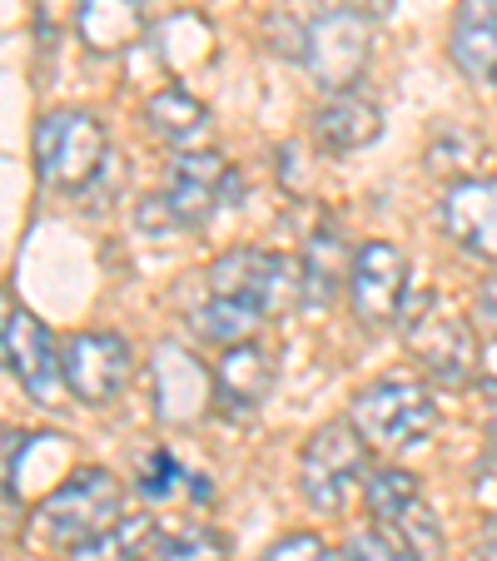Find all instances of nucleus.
<instances>
[{
    "instance_id": "9d476101",
    "label": "nucleus",
    "mask_w": 497,
    "mask_h": 561,
    "mask_svg": "<svg viewBox=\"0 0 497 561\" xmlns=\"http://www.w3.org/2000/svg\"><path fill=\"white\" fill-rule=\"evenodd\" d=\"M170 209L180 214V224H204L210 214H219L224 204L239 199V170L214 149H184L170 164V190H165Z\"/></svg>"
},
{
    "instance_id": "9b49d317",
    "label": "nucleus",
    "mask_w": 497,
    "mask_h": 561,
    "mask_svg": "<svg viewBox=\"0 0 497 561\" xmlns=\"http://www.w3.org/2000/svg\"><path fill=\"white\" fill-rule=\"evenodd\" d=\"M5 363L21 378V388L31 392L35 403H60L65 388V348H55L50 329L35 313L11 308L5 313Z\"/></svg>"
},
{
    "instance_id": "7ed1b4c3",
    "label": "nucleus",
    "mask_w": 497,
    "mask_h": 561,
    "mask_svg": "<svg viewBox=\"0 0 497 561\" xmlns=\"http://www.w3.org/2000/svg\"><path fill=\"white\" fill-rule=\"evenodd\" d=\"M31 149L41 180L50 190L75 194L86 190L100 174V164H105V125L95 115H86V110H55V115H45L35 125Z\"/></svg>"
},
{
    "instance_id": "39448f33",
    "label": "nucleus",
    "mask_w": 497,
    "mask_h": 561,
    "mask_svg": "<svg viewBox=\"0 0 497 561\" xmlns=\"http://www.w3.org/2000/svg\"><path fill=\"white\" fill-rule=\"evenodd\" d=\"M120 482L105 472V467H86V472H75L70 482L50 492L41 502V531L50 547H80L90 541L95 531H105L110 522L120 517Z\"/></svg>"
},
{
    "instance_id": "b1692460",
    "label": "nucleus",
    "mask_w": 497,
    "mask_h": 561,
    "mask_svg": "<svg viewBox=\"0 0 497 561\" xmlns=\"http://www.w3.org/2000/svg\"><path fill=\"white\" fill-rule=\"evenodd\" d=\"M159 561H229V537L214 527H190L174 541H165Z\"/></svg>"
},
{
    "instance_id": "ddd939ff",
    "label": "nucleus",
    "mask_w": 497,
    "mask_h": 561,
    "mask_svg": "<svg viewBox=\"0 0 497 561\" xmlns=\"http://www.w3.org/2000/svg\"><path fill=\"white\" fill-rule=\"evenodd\" d=\"M274 392V358L259 348L255 339L234 343L219 353V368H214V398L229 417H249L264 408V398Z\"/></svg>"
},
{
    "instance_id": "423d86ee",
    "label": "nucleus",
    "mask_w": 497,
    "mask_h": 561,
    "mask_svg": "<svg viewBox=\"0 0 497 561\" xmlns=\"http://www.w3.org/2000/svg\"><path fill=\"white\" fill-rule=\"evenodd\" d=\"M373 55V15L339 5V11H318L308 25V45H304V70L314 75V85L334 90H353V80L363 75Z\"/></svg>"
},
{
    "instance_id": "4be33fe9",
    "label": "nucleus",
    "mask_w": 497,
    "mask_h": 561,
    "mask_svg": "<svg viewBox=\"0 0 497 561\" xmlns=\"http://www.w3.org/2000/svg\"><path fill=\"white\" fill-rule=\"evenodd\" d=\"M259 318H264V313L234 304V298H210V304L194 308L190 323H194V333H200V339L219 343V348H234V343H249V339H255Z\"/></svg>"
},
{
    "instance_id": "cd10ccee",
    "label": "nucleus",
    "mask_w": 497,
    "mask_h": 561,
    "mask_svg": "<svg viewBox=\"0 0 497 561\" xmlns=\"http://www.w3.org/2000/svg\"><path fill=\"white\" fill-rule=\"evenodd\" d=\"M184 488V467L174 462L170 453H149L145 472H139V492L145 497H170V492Z\"/></svg>"
},
{
    "instance_id": "c756f323",
    "label": "nucleus",
    "mask_w": 497,
    "mask_h": 561,
    "mask_svg": "<svg viewBox=\"0 0 497 561\" xmlns=\"http://www.w3.org/2000/svg\"><path fill=\"white\" fill-rule=\"evenodd\" d=\"M477 373H483V382H487V392H497V339L483 348V363H477Z\"/></svg>"
},
{
    "instance_id": "5701e85b",
    "label": "nucleus",
    "mask_w": 497,
    "mask_h": 561,
    "mask_svg": "<svg viewBox=\"0 0 497 561\" xmlns=\"http://www.w3.org/2000/svg\"><path fill=\"white\" fill-rule=\"evenodd\" d=\"M318 11H308L304 0H284L274 15H269V35H274V50L294 55L304 60V45H308V25H314Z\"/></svg>"
},
{
    "instance_id": "2f4dec72",
    "label": "nucleus",
    "mask_w": 497,
    "mask_h": 561,
    "mask_svg": "<svg viewBox=\"0 0 497 561\" xmlns=\"http://www.w3.org/2000/svg\"><path fill=\"white\" fill-rule=\"evenodd\" d=\"M483 561H497V517L483 527Z\"/></svg>"
},
{
    "instance_id": "f3484780",
    "label": "nucleus",
    "mask_w": 497,
    "mask_h": 561,
    "mask_svg": "<svg viewBox=\"0 0 497 561\" xmlns=\"http://www.w3.org/2000/svg\"><path fill=\"white\" fill-rule=\"evenodd\" d=\"M314 135L328 154H349V149H363L383 135V110L373 105V100L343 90V95H334L314 115Z\"/></svg>"
},
{
    "instance_id": "a211bd4d",
    "label": "nucleus",
    "mask_w": 497,
    "mask_h": 561,
    "mask_svg": "<svg viewBox=\"0 0 497 561\" xmlns=\"http://www.w3.org/2000/svg\"><path fill=\"white\" fill-rule=\"evenodd\" d=\"M298 264H304V298L308 304H328V298L339 294L343 278L353 274L349 244H343V233L334 229V224H318V229L308 233Z\"/></svg>"
},
{
    "instance_id": "6e6552de",
    "label": "nucleus",
    "mask_w": 497,
    "mask_h": 561,
    "mask_svg": "<svg viewBox=\"0 0 497 561\" xmlns=\"http://www.w3.org/2000/svg\"><path fill=\"white\" fill-rule=\"evenodd\" d=\"M349 304L363 329H388V323H398L403 304H408V259H403L398 244L369 239V244L353 254Z\"/></svg>"
},
{
    "instance_id": "2eb2a0df",
    "label": "nucleus",
    "mask_w": 497,
    "mask_h": 561,
    "mask_svg": "<svg viewBox=\"0 0 497 561\" xmlns=\"http://www.w3.org/2000/svg\"><path fill=\"white\" fill-rule=\"evenodd\" d=\"M448 55H453V65L467 80L493 85L497 80V0H458Z\"/></svg>"
},
{
    "instance_id": "dca6fc26",
    "label": "nucleus",
    "mask_w": 497,
    "mask_h": 561,
    "mask_svg": "<svg viewBox=\"0 0 497 561\" xmlns=\"http://www.w3.org/2000/svg\"><path fill=\"white\" fill-rule=\"evenodd\" d=\"M75 31L90 55H120L145 35V0H80Z\"/></svg>"
},
{
    "instance_id": "f03ea898",
    "label": "nucleus",
    "mask_w": 497,
    "mask_h": 561,
    "mask_svg": "<svg viewBox=\"0 0 497 561\" xmlns=\"http://www.w3.org/2000/svg\"><path fill=\"white\" fill-rule=\"evenodd\" d=\"M408 353L418 358V368L433 373L448 388H463V382L477 378V363H483V348H477L467 318L448 304L443 294H423L408 313Z\"/></svg>"
},
{
    "instance_id": "1a4fd4ad",
    "label": "nucleus",
    "mask_w": 497,
    "mask_h": 561,
    "mask_svg": "<svg viewBox=\"0 0 497 561\" xmlns=\"http://www.w3.org/2000/svg\"><path fill=\"white\" fill-rule=\"evenodd\" d=\"M135 358L120 333H75L65 343V392L90 408H105L125 392Z\"/></svg>"
},
{
    "instance_id": "0eeeda50",
    "label": "nucleus",
    "mask_w": 497,
    "mask_h": 561,
    "mask_svg": "<svg viewBox=\"0 0 497 561\" xmlns=\"http://www.w3.org/2000/svg\"><path fill=\"white\" fill-rule=\"evenodd\" d=\"M363 467H369V443L359 437L353 423H324L308 437L304 457H298V482H304V497L318 512H339L349 502V492L363 482Z\"/></svg>"
},
{
    "instance_id": "f257e3e1",
    "label": "nucleus",
    "mask_w": 497,
    "mask_h": 561,
    "mask_svg": "<svg viewBox=\"0 0 497 561\" xmlns=\"http://www.w3.org/2000/svg\"><path fill=\"white\" fill-rule=\"evenodd\" d=\"M210 294L279 318L304 298V264L274 249H229L210 264Z\"/></svg>"
},
{
    "instance_id": "a878e982",
    "label": "nucleus",
    "mask_w": 497,
    "mask_h": 561,
    "mask_svg": "<svg viewBox=\"0 0 497 561\" xmlns=\"http://www.w3.org/2000/svg\"><path fill=\"white\" fill-rule=\"evenodd\" d=\"M343 561H413V551L388 527H373V531H353L343 541Z\"/></svg>"
},
{
    "instance_id": "7c9ffc66",
    "label": "nucleus",
    "mask_w": 497,
    "mask_h": 561,
    "mask_svg": "<svg viewBox=\"0 0 497 561\" xmlns=\"http://www.w3.org/2000/svg\"><path fill=\"white\" fill-rule=\"evenodd\" d=\"M353 11H363V15H373V21H383V15L393 11V0H349Z\"/></svg>"
},
{
    "instance_id": "20e7f679",
    "label": "nucleus",
    "mask_w": 497,
    "mask_h": 561,
    "mask_svg": "<svg viewBox=\"0 0 497 561\" xmlns=\"http://www.w3.org/2000/svg\"><path fill=\"white\" fill-rule=\"evenodd\" d=\"M349 423L359 427V437L369 447H408V443H423L438 423V408L428 398L423 382L413 378H383V382H369V388L353 398L349 408Z\"/></svg>"
},
{
    "instance_id": "f8f14e48",
    "label": "nucleus",
    "mask_w": 497,
    "mask_h": 561,
    "mask_svg": "<svg viewBox=\"0 0 497 561\" xmlns=\"http://www.w3.org/2000/svg\"><path fill=\"white\" fill-rule=\"evenodd\" d=\"M149 378H155V408L170 427H190L210 413V373L184 348L159 343L155 363H149Z\"/></svg>"
},
{
    "instance_id": "393cba45",
    "label": "nucleus",
    "mask_w": 497,
    "mask_h": 561,
    "mask_svg": "<svg viewBox=\"0 0 497 561\" xmlns=\"http://www.w3.org/2000/svg\"><path fill=\"white\" fill-rule=\"evenodd\" d=\"M477 159H483V139H477L473 129H448V135H438L433 149H428V164H433V174L473 170Z\"/></svg>"
},
{
    "instance_id": "c85d7f7f",
    "label": "nucleus",
    "mask_w": 497,
    "mask_h": 561,
    "mask_svg": "<svg viewBox=\"0 0 497 561\" xmlns=\"http://www.w3.org/2000/svg\"><path fill=\"white\" fill-rule=\"evenodd\" d=\"M477 308H483V318H493L497 323V268L483 278V288H477Z\"/></svg>"
},
{
    "instance_id": "473e14b6",
    "label": "nucleus",
    "mask_w": 497,
    "mask_h": 561,
    "mask_svg": "<svg viewBox=\"0 0 497 561\" xmlns=\"http://www.w3.org/2000/svg\"><path fill=\"white\" fill-rule=\"evenodd\" d=\"M487 443H493V453H497V417L487 423Z\"/></svg>"
},
{
    "instance_id": "6ab92c4d",
    "label": "nucleus",
    "mask_w": 497,
    "mask_h": 561,
    "mask_svg": "<svg viewBox=\"0 0 497 561\" xmlns=\"http://www.w3.org/2000/svg\"><path fill=\"white\" fill-rule=\"evenodd\" d=\"M145 119H149V129H155L165 145L184 149L190 139L204 135V125H210V110H204L200 100L190 95V90L170 85V90H159V95L145 105Z\"/></svg>"
},
{
    "instance_id": "aec40b11",
    "label": "nucleus",
    "mask_w": 497,
    "mask_h": 561,
    "mask_svg": "<svg viewBox=\"0 0 497 561\" xmlns=\"http://www.w3.org/2000/svg\"><path fill=\"white\" fill-rule=\"evenodd\" d=\"M155 547V517H115L105 531L70 547L75 561H145Z\"/></svg>"
},
{
    "instance_id": "412c9836",
    "label": "nucleus",
    "mask_w": 497,
    "mask_h": 561,
    "mask_svg": "<svg viewBox=\"0 0 497 561\" xmlns=\"http://www.w3.org/2000/svg\"><path fill=\"white\" fill-rule=\"evenodd\" d=\"M379 522L413 551V561H438V557H443V527H438V517L428 512L423 492H418V497H408V502H398L393 512H383Z\"/></svg>"
},
{
    "instance_id": "4468645a",
    "label": "nucleus",
    "mask_w": 497,
    "mask_h": 561,
    "mask_svg": "<svg viewBox=\"0 0 497 561\" xmlns=\"http://www.w3.org/2000/svg\"><path fill=\"white\" fill-rule=\"evenodd\" d=\"M443 224L467 254L497 264V180H458L443 199Z\"/></svg>"
},
{
    "instance_id": "bb28decb",
    "label": "nucleus",
    "mask_w": 497,
    "mask_h": 561,
    "mask_svg": "<svg viewBox=\"0 0 497 561\" xmlns=\"http://www.w3.org/2000/svg\"><path fill=\"white\" fill-rule=\"evenodd\" d=\"M259 561H343V557L314 531H294V537H279Z\"/></svg>"
}]
</instances>
